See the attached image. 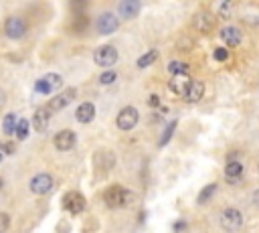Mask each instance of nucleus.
I'll list each match as a JSON object with an SVG mask.
<instances>
[{"label":"nucleus","mask_w":259,"mask_h":233,"mask_svg":"<svg viewBox=\"0 0 259 233\" xmlns=\"http://www.w3.org/2000/svg\"><path fill=\"white\" fill-rule=\"evenodd\" d=\"M221 227L227 231V233H237L241 227H243V215H241V211H237V209H233V207H229V209H225L223 213H221Z\"/></svg>","instance_id":"obj_1"},{"label":"nucleus","mask_w":259,"mask_h":233,"mask_svg":"<svg viewBox=\"0 0 259 233\" xmlns=\"http://www.w3.org/2000/svg\"><path fill=\"white\" fill-rule=\"evenodd\" d=\"M104 199L108 203V207H124V205H128V203L132 201V193L122 189L120 185H114V187H110L106 191Z\"/></svg>","instance_id":"obj_2"},{"label":"nucleus","mask_w":259,"mask_h":233,"mask_svg":"<svg viewBox=\"0 0 259 233\" xmlns=\"http://www.w3.org/2000/svg\"><path fill=\"white\" fill-rule=\"evenodd\" d=\"M93 61H95V65H100V67H112V65H116V61H118V49L112 47V45L97 47L95 53H93Z\"/></svg>","instance_id":"obj_3"},{"label":"nucleus","mask_w":259,"mask_h":233,"mask_svg":"<svg viewBox=\"0 0 259 233\" xmlns=\"http://www.w3.org/2000/svg\"><path fill=\"white\" fill-rule=\"evenodd\" d=\"M138 120H140L138 110H136V108H132V106H128V108H124V110L118 114V120H116V124H118V128H120V130L130 132V130H134V128H136Z\"/></svg>","instance_id":"obj_4"},{"label":"nucleus","mask_w":259,"mask_h":233,"mask_svg":"<svg viewBox=\"0 0 259 233\" xmlns=\"http://www.w3.org/2000/svg\"><path fill=\"white\" fill-rule=\"evenodd\" d=\"M63 85V77L57 75V73H49L45 77H41L37 83H35V92L43 94V96H51L53 92H57L59 87Z\"/></svg>","instance_id":"obj_5"},{"label":"nucleus","mask_w":259,"mask_h":233,"mask_svg":"<svg viewBox=\"0 0 259 233\" xmlns=\"http://www.w3.org/2000/svg\"><path fill=\"white\" fill-rule=\"evenodd\" d=\"M26 33V20L22 16H8L4 22V35L8 39H22Z\"/></svg>","instance_id":"obj_6"},{"label":"nucleus","mask_w":259,"mask_h":233,"mask_svg":"<svg viewBox=\"0 0 259 233\" xmlns=\"http://www.w3.org/2000/svg\"><path fill=\"white\" fill-rule=\"evenodd\" d=\"M118 26H120V20L112 12H104V14L97 16V20H95V28H97V33H100V35H112Z\"/></svg>","instance_id":"obj_7"},{"label":"nucleus","mask_w":259,"mask_h":233,"mask_svg":"<svg viewBox=\"0 0 259 233\" xmlns=\"http://www.w3.org/2000/svg\"><path fill=\"white\" fill-rule=\"evenodd\" d=\"M51 189H53V177L47 172L35 174V177L30 179V191L35 195H47Z\"/></svg>","instance_id":"obj_8"},{"label":"nucleus","mask_w":259,"mask_h":233,"mask_svg":"<svg viewBox=\"0 0 259 233\" xmlns=\"http://www.w3.org/2000/svg\"><path fill=\"white\" fill-rule=\"evenodd\" d=\"M63 207H65V211L77 215V213H81L85 209V197L81 193H75V191L67 193L63 197Z\"/></svg>","instance_id":"obj_9"},{"label":"nucleus","mask_w":259,"mask_h":233,"mask_svg":"<svg viewBox=\"0 0 259 233\" xmlns=\"http://www.w3.org/2000/svg\"><path fill=\"white\" fill-rule=\"evenodd\" d=\"M75 94H77V92L73 90V87H69V90L57 94V96L47 104V110H49V112H59V110H63L65 106H69V104L75 100Z\"/></svg>","instance_id":"obj_10"},{"label":"nucleus","mask_w":259,"mask_h":233,"mask_svg":"<svg viewBox=\"0 0 259 233\" xmlns=\"http://www.w3.org/2000/svg\"><path fill=\"white\" fill-rule=\"evenodd\" d=\"M53 142H55V148H57V150L67 152V150H71V148L75 146L77 136H75V132H71V130H61V132L55 136Z\"/></svg>","instance_id":"obj_11"},{"label":"nucleus","mask_w":259,"mask_h":233,"mask_svg":"<svg viewBox=\"0 0 259 233\" xmlns=\"http://www.w3.org/2000/svg\"><path fill=\"white\" fill-rule=\"evenodd\" d=\"M225 174H227V179H229L231 185H237L243 177V162L239 160H229L225 166Z\"/></svg>","instance_id":"obj_12"},{"label":"nucleus","mask_w":259,"mask_h":233,"mask_svg":"<svg viewBox=\"0 0 259 233\" xmlns=\"http://www.w3.org/2000/svg\"><path fill=\"white\" fill-rule=\"evenodd\" d=\"M221 39L227 43V47H237L241 43L243 35H241V31L237 26H225L221 31Z\"/></svg>","instance_id":"obj_13"},{"label":"nucleus","mask_w":259,"mask_h":233,"mask_svg":"<svg viewBox=\"0 0 259 233\" xmlns=\"http://www.w3.org/2000/svg\"><path fill=\"white\" fill-rule=\"evenodd\" d=\"M49 120H51V112L47 110V106H45V108H39V110L35 112V118H32V126H35L37 132H45L47 126H49Z\"/></svg>","instance_id":"obj_14"},{"label":"nucleus","mask_w":259,"mask_h":233,"mask_svg":"<svg viewBox=\"0 0 259 233\" xmlns=\"http://www.w3.org/2000/svg\"><path fill=\"white\" fill-rule=\"evenodd\" d=\"M75 118H77L79 124H89V122L95 118V106L89 104V102L81 104V106L77 108V112H75Z\"/></svg>","instance_id":"obj_15"},{"label":"nucleus","mask_w":259,"mask_h":233,"mask_svg":"<svg viewBox=\"0 0 259 233\" xmlns=\"http://www.w3.org/2000/svg\"><path fill=\"white\" fill-rule=\"evenodd\" d=\"M203 96H205V85H203V81H190L188 90H186V94H184V100L190 102V104H194V102H199Z\"/></svg>","instance_id":"obj_16"},{"label":"nucleus","mask_w":259,"mask_h":233,"mask_svg":"<svg viewBox=\"0 0 259 233\" xmlns=\"http://www.w3.org/2000/svg\"><path fill=\"white\" fill-rule=\"evenodd\" d=\"M140 2L138 0H124V2L120 4V14L124 18H134L138 12H140Z\"/></svg>","instance_id":"obj_17"},{"label":"nucleus","mask_w":259,"mask_h":233,"mask_svg":"<svg viewBox=\"0 0 259 233\" xmlns=\"http://www.w3.org/2000/svg\"><path fill=\"white\" fill-rule=\"evenodd\" d=\"M213 24H215V18L209 12H201V14H197V18H194V26H197L201 33H209L213 28Z\"/></svg>","instance_id":"obj_18"},{"label":"nucleus","mask_w":259,"mask_h":233,"mask_svg":"<svg viewBox=\"0 0 259 233\" xmlns=\"http://www.w3.org/2000/svg\"><path fill=\"white\" fill-rule=\"evenodd\" d=\"M190 81H192V79H188L186 75H178V77H174V79L170 81V90H172L174 94H178V96L184 98V94H186V90H188Z\"/></svg>","instance_id":"obj_19"},{"label":"nucleus","mask_w":259,"mask_h":233,"mask_svg":"<svg viewBox=\"0 0 259 233\" xmlns=\"http://www.w3.org/2000/svg\"><path fill=\"white\" fill-rule=\"evenodd\" d=\"M156 59H158V51L152 49V51H148L146 55H142L140 59H138V67H140V69H146V67H150Z\"/></svg>","instance_id":"obj_20"},{"label":"nucleus","mask_w":259,"mask_h":233,"mask_svg":"<svg viewBox=\"0 0 259 233\" xmlns=\"http://www.w3.org/2000/svg\"><path fill=\"white\" fill-rule=\"evenodd\" d=\"M16 124H18L16 116H14V114H6V118L2 120V130H4V134H14V132H16Z\"/></svg>","instance_id":"obj_21"},{"label":"nucleus","mask_w":259,"mask_h":233,"mask_svg":"<svg viewBox=\"0 0 259 233\" xmlns=\"http://www.w3.org/2000/svg\"><path fill=\"white\" fill-rule=\"evenodd\" d=\"M168 71H170L174 77H178V75H186L188 65H186V63H182V61H172V63L168 65Z\"/></svg>","instance_id":"obj_22"},{"label":"nucleus","mask_w":259,"mask_h":233,"mask_svg":"<svg viewBox=\"0 0 259 233\" xmlns=\"http://www.w3.org/2000/svg\"><path fill=\"white\" fill-rule=\"evenodd\" d=\"M16 138L18 140H24L26 136H28V120H18V124H16Z\"/></svg>","instance_id":"obj_23"},{"label":"nucleus","mask_w":259,"mask_h":233,"mask_svg":"<svg viewBox=\"0 0 259 233\" xmlns=\"http://www.w3.org/2000/svg\"><path fill=\"white\" fill-rule=\"evenodd\" d=\"M174 128H176V122H170V124L166 126L164 136L160 138V146H166V144H168V140H170V138H172V134H174Z\"/></svg>","instance_id":"obj_24"},{"label":"nucleus","mask_w":259,"mask_h":233,"mask_svg":"<svg viewBox=\"0 0 259 233\" xmlns=\"http://www.w3.org/2000/svg\"><path fill=\"white\" fill-rule=\"evenodd\" d=\"M217 191V185L213 183V185H207L203 191H201V197H199V203H207L211 197H213V193Z\"/></svg>","instance_id":"obj_25"},{"label":"nucleus","mask_w":259,"mask_h":233,"mask_svg":"<svg viewBox=\"0 0 259 233\" xmlns=\"http://www.w3.org/2000/svg\"><path fill=\"white\" fill-rule=\"evenodd\" d=\"M116 79H118V73H116V71H106V73L100 75V83H102V85H112Z\"/></svg>","instance_id":"obj_26"},{"label":"nucleus","mask_w":259,"mask_h":233,"mask_svg":"<svg viewBox=\"0 0 259 233\" xmlns=\"http://www.w3.org/2000/svg\"><path fill=\"white\" fill-rule=\"evenodd\" d=\"M10 227V217L6 213H0V233H6Z\"/></svg>","instance_id":"obj_27"},{"label":"nucleus","mask_w":259,"mask_h":233,"mask_svg":"<svg viewBox=\"0 0 259 233\" xmlns=\"http://www.w3.org/2000/svg\"><path fill=\"white\" fill-rule=\"evenodd\" d=\"M213 57H215V61H227V59H229V51H227V49H217Z\"/></svg>","instance_id":"obj_28"},{"label":"nucleus","mask_w":259,"mask_h":233,"mask_svg":"<svg viewBox=\"0 0 259 233\" xmlns=\"http://www.w3.org/2000/svg\"><path fill=\"white\" fill-rule=\"evenodd\" d=\"M231 8H233V6H231V4H227V2H225V4H221V16H223V18H229Z\"/></svg>","instance_id":"obj_29"},{"label":"nucleus","mask_w":259,"mask_h":233,"mask_svg":"<svg viewBox=\"0 0 259 233\" xmlns=\"http://www.w3.org/2000/svg\"><path fill=\"white\" fill-rule=\"evenodd\" d=\"M148 102H150V106H154V108H156V106H160V98H158V96H150V100H148Z\"/></svg>","instance_id":"obj_30"},{"label":"nucleus","mask_w":259,"mask_h":233,"mask_svg":"<svg viewBox=\"0 0 259 233\" xmlns=\"http://www.w3.org/2000/svg\"><path fill=\"white\" fill-rule=\"evenodd\" d=\"M4 102H6V94H4L2 90H0V108L4 106Z\"/></svg>","instance_id":"obj_31"},{"label":"nucleus","mask_w":259,"mask_h":233,"mask_svg":"<svg viewBox=\"0 0 259 233\" xmlns=\"http://www.w3.org/2000/svg\"><path fill=\"white\" fill-rule=\"evenodd\" d=\"M253 203H255V205H257V207H259V189H257V191L253 193Z\"/></svg>","instance_id":"obj_32"},{"label":"nucleus","mask_w":259,"mask_h":233,"mask_svg":"<svg viewBox=\"0 0 259 233\" xmlns=\"http://www.w3.org/2000/svg\"><path fill=\"white\" fill-rule=\"evenodd\" d=\"M12 146H14V144H10V142H8V144H4V150H6V152H12V150H14Z\"/></svg>","instance_id":"obj_33"},{"label":"nucleus","mask_w":259,"mask_h":233,"mask_svg":"<svg viewBox=\"0 0 259 233\" xmlns=\"http://www.w3.org/2000/svg\"><path fill=\"white\" fill-rule=\"evenodd\" d=\"M184 225H186V223H182V221H180V223H176V225H174V229H176V231H182V229H184Z\"/></svg>","instance_id":"obj_34"}]
</instances>
